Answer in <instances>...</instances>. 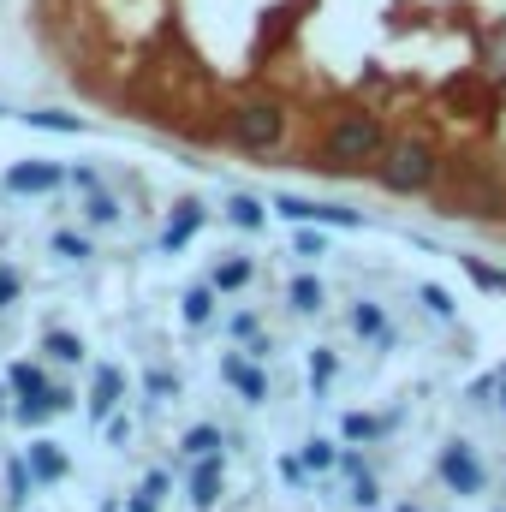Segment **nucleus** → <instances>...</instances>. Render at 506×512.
I'll use <instances>...</instances> for the list:
<instances>
[{
	"instance_id": "1",
	"label": "nucleus",
	"mask_w": 506,
	"mask_h": 512,
	"mask_svg": "<svg viewBox=\"0 0 506 512\" xmlns=\"http://www.w3.org/2000/svg\"><path fill=\"white\" fill-rule=\"evenodd\" d=\"M435 185H441V215H477V221H501L506 215V185L477 161L441 167Z\"/></svg>"
},
{
	"instance_id": "2",
	"label": "nucleus",
	"mask_w": 506,
	"mask_h": 512,
	"mask_svg": "<svg viewBox=\"0 0 506 512\" xmlns=\"http://www.w3.org/2000/svg\"><path fill=\"white\" fill-rule=\"evenodd\" d=\"M381 155H387V126H381L376 114H340V120H328V131H322V161L334 173L376 167Z\"/></svg>"
},
{
	"instance_id": "3",
	"label": "nucleus",
	"mask_w": 506,
	"mask_h": 512,
	"mask_svg": "<svg viewBox=\"0 0 506 512\" xmlns=\"http://www.w3.org/2000/svg\"><path fill=\"white\" fill-rule=\"evenodd\" d=\"M376 173L393 197H423V191H435V179H441V155H435L423 137H399V143H387V155L376 161Z\"/></svg>"
},
{
	"instance_id": "4",
	"label": "nucleus",
	"mask_w": 506,
	"mask_h": 512,
	"mask_svg": "<svg viewBox=\"0 0 506 512\" xmlns=\"http://www.w3.org/2000/svg\"><path fill=\"white\" fill-rule=\"evenodd\" d=\"M227 137L245 149V155H274L286 143V108L268 102V96H245L227 108Z\"/></svg>"
},
{
	"instance_id": "5",
	"label": "nucleus",
	"mask_w": 506,
	"mask_h": 512,
	"mask_svg": "<svg viewBox=\"0 0 506 512\" xmlns=\"http://www.w3.org/2000/svg\"><path fill=\"white\" fill-rule=\"evenodd\" d=\"M274 215H286V221H298V227H340V233H352V227H364V215L358 209H340V203H316V197H274L268 203Z\"/></svg>"
},
{
	"instance_id": "6",
	"label": "nucleus",
	"mask_w": 506,
	"mask_h": 512,
	"mask_svg": "<svg viewBox=\"0 0 506 512\" xmlns=\"http://www.w3.org/2000/svg\"><path fill=\"white\" fill-rule=\"evenodd\" d=\"M435 465H441V483H447L453 495H483V489H489V471H483V459H477L465 441H447Z\"/></svg>"
},
{
	"instance_id": "7",
	"label": "nucleus",
	"mask_w": 506,
	"mask_h": 512,
	"mask_svg": "<svg viewBox=\"0 0 506 512\" xmlns=\"http://www.w3.org/2000/svg\"><path fill=\"white\" fill-rule=\"evenodd\" d=\"M60 185H66V173H60L54 161H18V167H6V179H0L6 197H48V191H60Z\"/></svg>"
},
{
	"instance_id": "8",
	"label": "nucleus",
	"mask_w": 506,
	"mask_h": 512,
	"mask_svg": "<svg viewBox=\"0 0 506 512\" xmlns=\"http://www.w3.org/2000/svg\"><path fill=\"white\" fill-rule=\"evenodd\" d=\"M120 399H126V370L102 364V370H96V387H90V417H96V423H108V417L120 411Z\"/></svg>"
},
{
	"instance_id": "9",
	"label": "nucleus",
	"mask_w": 506,
	"mask_h": 512,
	"mask_svg": "<svg viewBox=\"0 0 506 512\" xmlns=\"http://www.w3.org/2000/svg\"><path fill=\"white\" fill-rule=\"evenodd\" d=\"M24 465H30L36 483H60V477L72 471V459L60 453V441H30V447H24Z\"/></svg>"
},
{
	"instance_id": "10",
	"label": "nucleus",
	"mask_w": 506,
	"mask_h": 512,
	"mask_svg": "<svg viewBox=\"0 0 506 512\" xmlns=\"http://www.w3.org/2000/svg\"><path fill=\"white\" fill-rule=\"evenodd\" d=\"M221 483H227V459L215 453V459H197V471H191V507H215L221 501Z\"/></svg>"
},
{
	"instance_id": "11",
	"label": "nucleus",
	"mask_w": 506,
	"mask_h": 512,
	"mask_svg": "<svg viewBox=\"0 0 506 512\" xmlns=\"http://www.w3.org/2000/svg\"><path fill=\"white\" fill-rule=\"evenodd\" d=\"M197 227H203V203H191V197H185V203L173 209L167 233H161V251H167V256H173V251H185V245L197 239Z\"/></svg>"
},
{
	"instance_id": "12",
	"label": "nucleus",
	"mask_w": 506,
	"mask_h": 512,
	"mask_svg": "<svg viewBox=\"0 0 506 512\" xmlns=\"http://www.w3.org/2000/svg\"><path fill=\"white\" fill-rule=\"evenodd\" d=\"M221 382H233L239 393H245V399H251V405H256V399H268V382L256 376L245 358H221Z\"/></svg>"
},
{
	"instance_id": "13",
	"label": "nucleus",
	"mask_w": 506,
	"mask_h": 512,
	"mask_svg": "<svg viewBox=\"0 0 506 512\" xmlns=\"http://www.w3.org/2000/svg\"><path fill=\"white\" fill-rule=\"evenodd\" d=\"M251 280H256V268L245 262V256H227V262H215V274H209L215 292H245Z\"/></svg>"
},
{
	"instance_id": "14",
	"label": "nucleus",
	"mask_w": 506,
	"mask_h": 512,
	"mask_svg": "<svg viewBox=\"0 0 506 512\" xmlns=\"http://www.w3.org/2000/svg\"><path fill=\"white\" fill-rule=\"evenodd\" d=\"M179 447H185V459H215V453L227 447V435H221L215 423H197V429H191V435H185Z\"/></svg>"
},
{
	"instance_id": "15",
	"label": "nucleus",
	"mask_w": 506,
	"mask_h": 512,
	"mask_svg": "<svg viewBox=\"0 0 506 512\" xmlns=\"http://www.w3.org/2000/svg\"><path fill=\"white\" fill-rule=\"evenodd\" d=\"M352 334H358V340H381V346L393 340V328H387L381 304H358V310H352Z\"/></svg>"
},
{
	"instance_id": "16",
	"label": "nucleus",
	"mask_w": 506,
	"mask_h": 512,
	"mask_svg": "<svg viewBox=\"0 0 506 512\" xmlns=\"http://www.w3.org/2000/svg\"><path fill=\"white\" fill-rule=\"evenodd\" d=\"M84 221H90V227H114V221H120L114 191H102V185H96V191H84Z\"/></svg>"
},
{
	"instance_id": "17",
	"label": "nucleus",
	"mask_w": 506,
	"mask_h": 512,
	"mask_svg": "<svg viewBox=\"0 0 506 512\" xmlns=\"http://www.w3.org/2000/svg\"><path fill=\"white\" fill-rule=\"evenodd\" d=\"M179 310H185L191 328H209V316H215V286H191V292L179 298Z\"/></svg>"
},
{
	"instance_id": "18",
	"label": "nucleus",
	"mask_w": 506,
	"mask_h": 512,
	"mask_svg": "<svg viewBox=\"0 0 506 512\" xmlns=\"http://www.w3.org/2000/svg\"><path fill=\"white\" fill-rule=\"evenodd\" d=\"M334 376H340V358H334L328 346H316V352H310V393L322 399V393L334 387Z\"/></svg>"
},
{
	"instance_id": "19",
	"label": "nucleus",
	"mask_w": 506,
	"mask_h": 512,
	"mask_svg": "<svg viewBox=\"0 0 506 512\" xmlns=\"http://www.w3.org/2000/svg\"><path fill=\"white\" fill-rule=\"evenodd\" d=\"M286 298H292V310H304V316H310V310H322V298H328V292H322V280L298 274V280L286 286Z\"/></svg>"
},
{
	"instance_id": "20",
	"label": "nucleus",
	"mask_w": 506,
	"mask_h": 512,
	"mask_svg": "<svg viewBox=\"0 0 506 512\" xmlns=\"http://www.w3.org/2000/svg\"><path fill=\"white\" fill-rule=\"evenodd\" d=\"M42 346H48V358H54V364H84V340H78V334H60V328H54Z\"/></svg>"
},
{
	"instance_id": "21",
	"label": "nucleus",
	"mask_w": 506,
	"mask_h": 512,
	"mask_svg": "<svg viewBox=\"0 0 506 512\" xmlns=\"http://www.w3.org/2000/svg\"><path fill=\"white\" fill-rule=\"evenodd\" d=\"M30 489H36V477H30V465H24V453L6 465V501L18 507V501H30Z\"/></svg>"
},
{
	"instance_id": "22",
	"label": "nucleus",
	"mask_w": 506,
	"mask_h": 512,
	"mask_svg": "<svg viewBox=\"0 0 506 512\" xmlns=\"http://www.w3.org/2000/svg\"><path fill=\"white\" fill-rule=\"evenodd\" d=\"M227 221H233V227H245V233H256L268 215H262V203H256V197H227Z\"/></svg>"
},
{
	"instance_id": "23",
	"label": "nucleus",
	"mask_w": 506,
	"mask_h": 512,
	"mask_svg": "<svg viewBox=\"0 0 506 512\" xmlns=\"http://www.w3.org/2000/svg\"><path fill=\"white\" fill-rule=\"evenodd\" d=\"M6 382H12L18 399H42V393H48V382H42V370H36V364H12V376H6Z\"/></svg>"
},
{
	"instance_id": "24",
	"label": "nucleus",
	"mask_w": 506,
	"mask_h": 512,
	"mask_svg": "<svg viewBox=\"0 0 506 512\" xmlns=\"http://www.w3.org/2000/svg\"><path fill=\"white\" fill-rule=\"evenodd\" d=\"M304 465H310V471L322 477V471H334V465H340V447H334V441H316V435H310V441H304Z\"/></svg>"
},
{
	"instance_id": "25",
	"label": "nucleus",
	"mask_w": 506,
	"mask_h": 512,
	"mask_svg": "<svg viewBox=\"0 0 506 512\" xmlns=\"http://www.w3.org/2000/svg\"><path fill=\"white\" fill-rule=\"evenodd\" d=\"M381 429H387V423H381V417H364V411H346V423H340L346 441H376Z\"/></svg>"
},
{
	"instance_id": "26",
	"label": "nucleus",
	"mask_w": 506,
	"mask_h": 512,
	"mask_svg": "<svg viewBox=\"0 0 506 512\" xmlns=\"http://www.w3.org/2000/svg\"><path fill=\"white\" fill-rule=\"evenodd\" d=\"M54 256H66V262H84V256H96V245H90L84 233H54Z\"/></svg>"
},
{
	"instance_id": "27",
	"label": "nucleus",
	"mask_w": 506,
	"mask_h": 512,
	"mask_svg": "<svg viewBox=\"0 0 506 512\" xmlns=\"http://www.w3.org/2000/svg\"><path fill=\"white\" fill-rule=\"evenodd\" d=\"M292 256H310V262H316V256H328V239L310 233V227H298V233H292Z\"/></svg>"
},
{
	"instance_id": "28",
	"label": "nucleus",
	"mask_w": 506,
	"mask_h": 512,
	"mask_svg": "<svg viewBox=\"0 0 506 512\" xmlns=\"http://www.w3.org/2000/svg\"><path fill=\"white\" fill-rule=\"evenodd\" d=\"M24 126H36V131H78L84 120H72V114H24Z\"/></svg>"
},
{
	"instance_id": "29",
	"label": "nucleus",
	"mask_w": 506,
	"mask_h": 512,
	"mask_svg": "<svg viewBox=\"0 0 506 512\" xmlns=\"http://www.w3.org/2000/svg\"><path fill=\"white\" fill-rule=\"evenodd\" d=\"M352 501H358V507H376V501H381V483L370 477V471H358V477H352Z\"/></svg>"
},
{
	"instance_id": "30",
	"label": "nucleus",
	"mask_w": 506,
	"mask_h": 512,
	"mask_svg": "<svg viewBox=\"0 0 506 512\" xmlns=\"http://www.w3.org/2000/svg\"><path fill=\"white\" fill-rule=\"evenodd\" d=\"M417 298H423V304H429L435 316H453V298H447L441 286H429V280H423V286H417Z\"/></svg>"
},
{
	"instance_id": "31",
	"label": "nucleus",
	"mask_w": 506,
	"mask_h": 512,
	"mask_svg": "<svg viewBox=\"0 0 506 512\" xmlns=\"http://www.w3.org/2000/svg\"><path fill=\"white\" fill-rule=\"evenodd\" d=\"M143 387H149V399H167V393H179V382H173L167 370H149V376H143Z\"/></svg>"
},
{
	"instance_id": "32",
	"label": "nucleus",
	"mask_w": 506,
	"mask_h": 512,
	"mask_svg": "<svg viewBox=\"0 0 506 512\" xmlns=\"http://www.w3.org/2000/svg\"><path fill=\"white\" fill-rule=\"evenodd\" d=\"M167 489H173V477H167V471H149V483H143V495H149V501H167Z\"/></svg>"
},
{
	"instance_id": "33",
	"label": "nucleus",
	"mask_w": 506,
	"mask_h": 512,
	"mask_svg": "<svg viewBox=\"0 0 506 512\" xmlns=\"http://www.w3.org/2000/svg\"><path fill=\"white\" fill-rule=\"evenodd\" d=\"M12 304H18V274L0 268V310H12Z\"/></svg>"
},
{
	"instance_id": "34",
	"label": "nucleus",
	"mask_w": 506,
	"mask_h": 512,
	"mask_svg": "<svg viewBox=\"0 0 506 512\" xmlns=\"http://www.w3.org/2000/svg\"><path fill=\"white\" fill-rule=\"evenodd\" d=\"M227 334H233V340H245V334H256V316H251V310H239V316L227 322Z\"/></svg>"
},
{
	"instance_id": "35",
	"label": "nucleus",
	"mask_w": 506,
	"mask_h": 512,
	"mask_svg": "<svg viewBox=\"0 0 506 512\" xmlns=\"http://www.w3.org/2000/svg\"><path fill=\"white\" fill-rule=\"evenodd\" d=\"M126 512H155V501H149V495H137V501H131Z\"/></svg>"
},
{
	"instance_id": "36",
	"label": "nucleus",
	"mask_w": 506,
	"mask_h": 512,
	"mask_svg": "<svg viewBox=\"0 0 506 512\" xmlns=\"http://www.w3.org/2000/svg\"><path fill=\"white\" fill-rule=\"evenodd\" d=\"M501 411H506V376H501Z\"/></svg>"
},
{
	"instance_id": "37",
	"label": "nucleus",
	"mask_w": 506,
	"mask_h": 512,
	"mask_svg": "<svg viewBox=\"0 0 506 512\" xmlns=\"http://www.w3.org/2000/svg\"><path fill=\"white\" fill-rule=\"evenodd\" d=\"M0 411H6V405H0Z\"/></svg>"
}]
</instances>
